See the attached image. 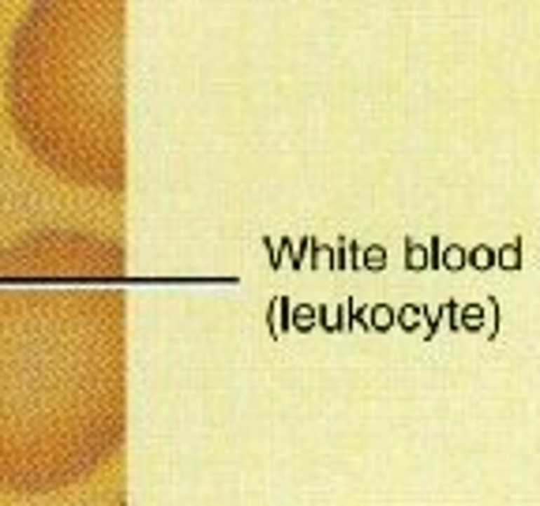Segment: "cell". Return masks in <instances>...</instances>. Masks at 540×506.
Wrapping results in <instances>:
<instances>
[{
  "label": "cell",
  "instance_id": "1",
  "mask_svg": "<svg viewBox=\"0 0 540 506\" xmlns=\"http://www.w3.org/2000/svg\"><path fill=\"white\" fill-rule=\"evenodd\" d=\"M495 266H503V271H522V236H511V244L495 252Z\"/></svg>",
  "mask_w": 540,
  "mask_h": 506
},
{
  "label": "cell",
  "instance_id": "2",
  "mask_svg": "<svg viewBox=\"0 0 540 506\" xmlns=\"http://www.w3.org/2000/svg\"><path fill=\"white\" fill-rule=\"evenodd\" d=\"M466 263L469 266H477V271H488V266H495V252H492V247H473V252L466 255Z\"/></svg>",
  "mask_w": 540,
  "mask_h": 506
},
{
  "label": "cell",
  "instance_id": "3",
  "mask_svg": "<svg viewBox=\"0 0 540 506\" xmlns=\"http://www.w3.org/2000/svg\"><path fill=\"white\" fill-rule=\"evenodd\" d=\"M443 263H447L450 271H458V266H466V252H461V247H450V252H447V259H443Z\"/></svg>",
  "mask_w": 540,
  "mask_h": 506
}]
</instances>
